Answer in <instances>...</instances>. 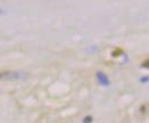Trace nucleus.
Listing matches in <instances>:
<instances>
[{"label":"nucleus","mask_w":149,"mask_h":123,"mask_svg":"<svg viewBox=\"0 0 149 123\" xmlns=\"http://www.w3.org/2000/svg\"><path fill=\"white\" fill-rule=\"evenodd\" d=\"M3 9H1V8H0V15H2V14H3Z\"/></svg>","instance_id":"nucleus-4"},{"label":"nucleus","mask_w":149,"mask_h":123,"mask_svg":"<svg viewBox=\"0 0 149 123\" xmlns=\"http://www.w3.org/2000/svg\"><path fill=\"white\" fill-rule=\"evenodd\" d=\"M92 122V117L91 116H87V117H84V120H83V123H91Z\"/></svg>","instance_id":"nucleus-2"},{"label":"nucleus","mask_w":149,"mask_h":123,"mask_svg":"<svg viewBox=\"0 0 149 123\" xmlns=\"http://www.w3.org/2000/svg\"><path fill=\"white\" fill-rule=\"evenodd\" d=\"M140 82H142V83H147V82H148V76H145L143 79H141Z\"/></svg>","instance_id":"nucleus-3"},{"label":"nucleus","mask_w":149,"mask_h":123,"mask_svg":"<svg viewBox=\"0 0 149 123\" xmlns=\"http://www.w3.org/2000/svg\"><path fill=\"white\" fill-rule=\"evenodd\" d=\"M96 79H97V81H98V83H99L100 86L108 87L111 85V81H109L108 76L104 73V72H101V71L96 73Z\"/></svg>","instance_id":"nucleus-1"}]
</instances>
